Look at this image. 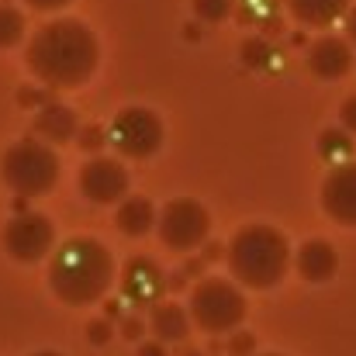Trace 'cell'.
<instances>
[{
  "label": "cell",
  "instance_id": "obj_17",
  "mask_svg": "<svg viewBox=\"0 0 356 356\" xmlns=\"http://www.w3.org/2000/svg\"><path fill=\"white\" fill-rule=\"evenodd\" d=\"M115 225H118V232L138 238V236H145V232H152V229L159 225V211L152 208L149 197H138V194H135V197H124L118 204Z\"/></svg>",
  "mask_w": 356,
  "mask_h": 356
},
{
  "label": "cell",
  "instance_id": "obj_13",
  "mask_svg": "<svg viewBox=\"0 0 356 356\" xmlns=\"http://www.w3.org/2000/svg\"><path fill=\"white\" fill-rule=\"evenodd\" d=\"M294 266L301 273V280L308 284H325L336 277L339 270V252L332 249L329 238H308L301 242V249L294 252Z\"/></svg>",
  "mask_w": 356,
  "mask_h": 356
},
{
  "label": "cell",
  "instance_id": "obj_10",
  "mask_svg": "<svg viewBox=\"0 0 356 356\" xmlns=\"http://www.w3.org/2000/svg\"><path fill=\"white\" fill-rule=\"evenodd\" d=\"M322 211L336 222L356 229V163H339L322 180Z\"/></svg>",
  "mask_w": 356,
  "mask_h": 356
},
{
  "label": "cell",
  "instance_id": "obj_25",
  "mask_svg": "<svg viewBox=\"0 0 356 356\" xmlns=\"http://www.w3.org/2000/svg\"><path fill=\"white\" fill-rule=\"evenodd\" d=\"M339 121H343V128H346V131H353L356 135V94L343 101V108H339Z\"/></svg>",
  "mask_w": 356,
  "mask_h": 356
},
{
  "label": "cell",
  "instance_id": "obj_22",
  "mask_svg": "<svg viewBox=\"0 0 356 356\" xmlns=\"http://www.w3.org/2000/svg\"><path fill=\"white\" fill-rule=\"evenodd\" d=\"M242 59H245L249 66H266V63H270V49H266V42L249 38V42L242 45Z\"/></svg>",
  "mask_w": 356,
  "mask_h": 356
},
{
  "label": "cell",
  "instance_id": "obj_34",
  "mask_svg": "<svg viewBox=\"0 0 356 356\" xmlns=\"http://www.w3.org/2000/svg\"><path fill=\"white\" fill-rule=\"evenodd\" d=\"M263 356H284V353H263Z\"/></svg>",
  "mask_w": 356,
  "mask_h": 356
},
{
  "label": "cell",
  "instance_id": "obj_3",
  "mask_svg": "<svg viewBox=\"0 0 356 356\" xmlns=\"http://www.w3.org/2000/svg\"><path fill=\"white\" fill-rule=\"evenodd\" d=\"M229 270L242 287L270 291L284 280L291 266V242L273 225H245L225 249Z\"/></svg>",
  "mask_w": 356,
  "mask_h": 356
},
{
  "label": "cell",
  "instance_id": "obj_16",
  "mask_svg": "<svg viewBox=\"0 0 356 356\" xmlns=\"http://www.w3.org/2000/svg\"><path fill=\"white\" fill-rule=\"evenodd\" d=\"M287 10L305 28H329L350 14V0H287Z\"/></svg>",
  "mask_w": 356,
  "mask_h": 356
},
{
  "label": "cell",
  "instance_id": "obj_32",
  "mask_svg": "<svg viewBox=\"0 0 356 356\" xmlns=\"http://www.w3.org/2000/svg\"><path fill=\"white\" fill-rule=\"evenodd\" d=\"M31 356H63V353H56V350H42V353H31Z\"/></svg>",
  "mask_w": 356,
  "mask_h": 356
},
{
  "label": "cell",
  "instance_id": "obj_2",
  "mask_svg": "<svg viewBox=\"0 0 356 356\" xmlns=\"http://www.w3.org/2000/svg\"><path fill=\"white\" fill-rule=\"evenodd\" d=\"M115 256L101 238L73 236L49 256V287L70 308H87L101 301L115 284Z\"/></svg>",
  "mask_w": 356,
  "mask_h": 356
},
{
  "label": "cell",
  "instance_id": "obj_15",
  "mask_svg": "<svg viewBox=\"0 0 356 356\" xmlns=\"http://www.w3.org/2000/svg\"><path fill=\"white\" fill-rule=\"evenodd\" d=\"M149 325H152L156 339L166 346V343H184V339L191 336L194 318H191V308H184V305H177V301H163V305L152 308Z\"/></svg>",
  "mask_w": 356,
  "mask_h": 356
},
{
  "label": "cell",
  "instance_id": "obj_33",
  "mask_svg": "<svg viewBox=\"0 0 356 356\" xmlns=\"http://www.w3.org/2000/svg\"><path fill=\"white\" fill-rule=\"evenodd\" d=\"M187 356H201V353H197V350H191V353H187Z\"/></svg>",
  "mask_w": 356,
  "mask_h": 356
},
{
  "label": "cell",
  "instance_id": "obj_29",
  "mask_svg": "<svg viewBox=\"0 0 356 356\" xmlns=\"http://www.w3.org/2000/svg\"><path fill=\"white\" fill-rule=\"evenodd\" d=\"M138 356H166V346L156 339V343H142L138 346Z\"/></svg>",
  "mask_w": 356,
  "mask_h": 356
},
{
  "label": "cell",
  "instance_id": "obj_27",
  "mask_svg": "<svg viewBox=\"0 0 356 356\" xmlns=\"http://www.w3.org/2000/svg\"><path fill=\"white\" fill-rule=\"evenodd\" d=\"M24 3H28L31 10H45V14H49V10H63V7L73 3V0H24Z\"/></svg>",
  "mask_w": 356,
  "mask_h": 356
},
{
  "label": "cell",
  "instance_id": "obj_28",
  "mask_svg": "<svg viewBox=\"0 0 356 356\" xmlns=\"http://www.w3.org/2000/svg\"><path fill=\"white\" fill-rule=\"evenodd\" d=\"M124 339H138L142 336V318H124Z\"/></svg>",
  "mask_w": 356,
  "mask_h": 356
},
{
  "label": "cell",
  "instance_id": "obj_8",
  "mask_svg": "<svg viewBox=\"0 0 356 356\" xmlns=\"http://www.w3.org/2000/svg\"><path fill=\"white\" fill-rule=\"evenodd\" d=\"M3 249H7V256L10 259H17V263H38V259H45V256H52L56 252V225L45 218V215H38V211H21V215H14L7 225H3Z\"/></svg>",
  "mask_w": 356,
  "mask_h": 356
},
{
  "label": "cell",
  "instance_id": "obj_11",
  "mask_svg": "<svg viewBox=\"0 0 356 356\" xmlns=\"http://www.w3.org/2000/svg\"><path fill=\"white\" fill-rule=\"evenodd\" d=\"M118 280H121L124 301H131V305H138V308L156 305V301L163 298V291H166V277H163L159 263L149 259V256H131V259L121 266Z\"/></svg>",
  "mask_w": 356,
  "mask_h": 356
},
{
  "label": "cell",
  "instance_id": "obj_7",
  "mask_svg": "<svg viewBox=\"0 0 356 356\" xmlns=\"http://www.w3.org/2000/svg\"><path fill=\"white\" fill-rule=\"evenodd\" d=\"M108 135H111V145L118 149V156H124V159H149L163 145V121H159L156 111L131 104V108H121L115 115Z\"/></svg>",
  "mask_w": 356,
  "mask_h": 356
},
{
  "label": "cell",
  "instance_id": "obj_24",
  "mask_svg": "<svg viewBox=\"0 0 356 356\" xmlns=\"http://www.w3.org/2000/svg\"><path fill=\"white\" fill-rule=\"evenodd\" d=\"M104 142H111V135H108L101 124H90V128H83V131H80V145H83L87 152H97Z\"/></svg>",
  "mask_w": 356,
  "mask_h": 356
},
{
  "label": "cell",
  "instance_id": "obj_26",
  "mask_svg": "<svg viewBox=\"0 0 356 356\" xmlns=\"http://www.w3.org/2000/svg\"><path fill=\"white\" fill-rule=\"evenodd\" d=\"M17 101H21L24 108H35V104H38V108H45V104H52V97H49V94H42V90H21V94H17Z\"/></svg>",
  "mask_w": 356,
  "mask_h": 356
},
{
  "label": "cell",
  "instance_id": "obj_31",
  "mask_svg": "<svg viewBox=\"0 0 356 356\" xmlns=\"http://www.w3.org/2000/svg\"><path fill=\"white\" fill-rule=\"evenodd\" d=\"M115 315H121V305H118V301H111V305H108V318H115Z\"/></svg>",
  "mask_w": 356,
  "mask_h": 356
},
{
  "label": "cell",
  "instance_id": "obj_14",
  "mask_svg": "<svg viewBox=\"0 0 356 356\" xmlns=\"http://www.w3.org/2000/svg\"><path fill=\"white\" fill-rule=\"evenodd\" d=\"M31 135L35 138H42L45 145H66V142H73L76 135H80V124H76V115H73V108H66V104H59V101H52V104H45V108H38V115L31 121Z\"/></svg>",
  "mask_w": 356,
  "mask_h": 356
},
{
  "label": "cell",
  "instance_id": "obj_1",
  "mask_svg": "<svg viewBox=\"0 0 356 356\" xmlns=\"http://www.w3.org/2000/svg\"><path fill=\"white\" fill-rule=\"evenodd\" d=\"M97 63H101L97 35L76 17H59L42 24L24 49V66L49 90L83 87L97 73Z\"/></svg>",
  "mask_w": 356,
  "mask_h": 356
},
{
  "label": "cell",
  "instance_id": "obj_30",
  "mask_svg": "<svg viewBox=\"0 0 356 356\" xmlns=\"http://www.w3.org/2000/svg\"><path fill=\"white\" fill-rule=\"evenodd\" d=\"M346 42L356 45V7H350V14H346Z\"/></svg>",
  "mask_w": 356,
  "mask_h": 356
},
{
  "label": "cell",
  "instance_id": "obj_20",
  "mask_svg": "<svg viewBox=\"0 0 356 356\" xmlns=\"http://www.w3.org/2000/svg\"><path fill=\"white\" fill-rule=\"evenodd\" d=\"M232 10V0H194V14L204 21V24H218L225 21Z\"/></svg>",
  "mask_w": 356,
  "mask_h": 356
},
{
  "label": "cell",
  "instance_id": "obj_6",
  "mask_svg": "<svg viewBox=\"0 0 356 356\" xmlns=\"http://www.w3.org/2000/svg\"><path fill=\"white\" fill-rule=\"evenodd\" d=\"M159 238L163 245H170L173 252H194L201 245H208L211 232V215L201 201L194 197H173L166 201V208L159 211Z\"/></svg>",
  "mask_w": 356,
  "mask_h": 356
},
{
  "label": "cell",
  "instance_id": "obj_12",
  "mask_svg": "<svg viewBox=\"0 0 356 356\" xmlns=\"http://www.w3.org/2000/svg\"><path fill=\"white\" fill-rule=\"evenodd\" d=\"M308 70L318 80H343L353 70L350 42L346 38H336V35H325V38L312 42V49H308Z\"/></svg>",
  "mask_w": 356,
  "mask_h": 356
},
{
  "label": "cell",
  "instance_id": "obj_19",
  "mask_svg": "<svg viewBox=\"0 0 356 356\" xmlns=\"http://www.w3.org/2000/svg\"><path fill=\"white\" fill-rule=\"evenodd\" d=\"M24 38V14L10 3H0V49H14Z\"/></svg>",
  "mask_w": 356,
  "mask_h": 356
},
{
  "label": "cell",
  "instance_id": "obj_5",
  "mask_svg": "<svg viewBox=\"0 0 356 356\" xmlns=\"http://www.w3.org/2000/svg\"><path fill=\"white\" fill-rule=\"evenodd\" d=\"M191 318L208 336H232L245 318V294L225 277H204L191 291Z\"/></svg>",
  "mask_w": 356,
  "mask_h": 356
},
{
  "label": "cell",
  "instance_id": "obj_21",
  "mask_svg": "<svg viewBox=\"0 0 356 356\" xmlns=\"http://www.w3.org/2000/svg\"><path fill=\"white\" fill-rule=\"evenodd\" d=\"M229 356H256V336L238 329L229 336Z\"/></svg>",
  "mask_w": 356,
  "mask_h": 356
},
{
  "label": "cell",
  "instance_id": "obj_9",
  "mask_svg": "<svg viewBox=\"0 0 356 356\" xmlns=\"http://www.w3.org/2000/svg\"><path fill=\"white\" fill-rule=\"evenodd\" d=\"M128 170L111 156H94L80 170V191L94 204H121L128 197Z\"/></svg>",
  "mask_w": 356,
  "mask_h": 356
},
{
  "label": "cell",
  "instance_id": "obj_18",
  "mask_svg": "<svg viewBox=\"0 0 356 356\" xmlns=\"http://www.w3.org/2000/svg\"><path fill=\"white\" fill-rule=\"evenodd\" d=\"M350 149H353V138L346 135V128H325V131L318 135V152H322L325 159L346 163Z\"/></svg>",
  "mask_w": 356,
  "mask_h": 356
},
{
  "label": "cell",
  "instance_id": "obj_4",
  "mask_svg": "<svg viewBox=\"0 0 356 356\" xmlns=\"http://www.w3.org/2000/svg\"><path fill=\"white\" fill-rule=\"evenodd\" d=\"M0 177L7 191H14L17 197H45L59 180V156L52 145H45L35 135L21 138L3 152Z\"/></svg>",
  "mask_w": 356,
  "mask_h": 356
},
{
  "label": "cell",
  "instance_id": "obj_23",
  "mask_svg": "<svg viewBox=\"0 0 356 356\" xmlns=\"http://www.w3.org/2000/svg\"><path fill=\"white\" fill-rule=\"evenodd\" d=\"M111 336H115V329H111L108 318H94V322L87 325V343H94V346H108Z\"/></svg>",
  "mask_w": 356,
  "mask_h": 356
}]
</instances>
